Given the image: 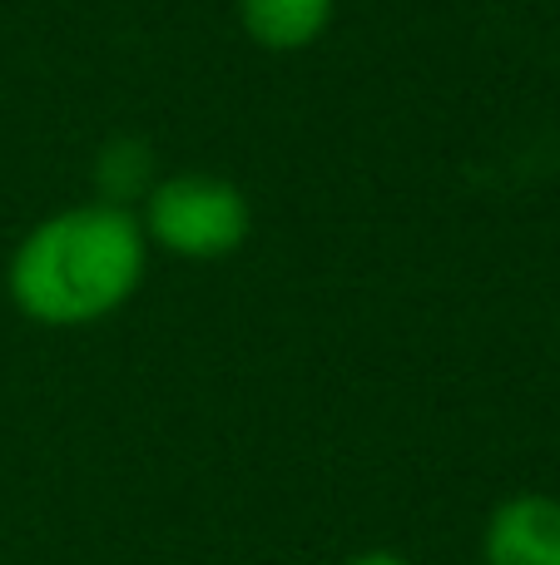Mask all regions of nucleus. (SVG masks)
<instances>
[{"label": "nucleus", "instance_id": "nucleus-1", "mask_svg": "<svg viewBox=\"0 0 560 565\" xmlns=\"http://www.w3.org/2000/svg\"><path fill=\"white\" fill-rule=\"evenodd\" d=\"M149 274L139 214L109 199H85L25 228L6 264V292L35 328H95L115 318Z\"/></svg>", "mask_w": 560, "mask_h": 565}, {"label": "nucleus", "instance_id": "nucleus-2", "mask_svg": "<svg viewBox=\"0 0 560 565\" xmlns=\"http://www.w3.org/2000/svg\"><path fill=\"white\" fill-rule=\"evenodd\" d=\"M139 228L159 254L184 258V264H218L248 244L254 204L234 179L184 169V174L154 179V189L139 199Z\"/></svg>", "mask_w": 560, "mask_h": 565}, {"label": "nucleus", "instance_id": "nucleus-3", "mask_svg": "<svg viewBox=\"0 0 560 565\" xmlns=\"http://www.w3.org/2000/svg\"><path fill=\"white\" fill-rule=\"evenodd\" d=\"M482 565H560V497H506L482 526Z\"/></svg>", "mask_w": 560, "mask_h": 565}, {"label": "nucleus", "instance_id": "nucleus-4", "mask_svg": "<svg viewBox=\"0 0 560 565\" xmlns=\"http://www.w3.org/2000/svg\"><path fill=\"white\" fill-rule=\"evenodd\" d=\"M238 25L268 55H298L317 45L333 25L337 0H234Z\"/></svg>", "mask_w": 560, "mask_h": 565}, {"label": "nucleus", "instance_id": "nucleus-5", "mask_svg": "<svg viewBox=\"0 0 560 565\" xmlns=\"http://www.w3.org/2000/svg\"><path fill=\"white\" fill-rule=\"evenodd\" d=\"M343 565H412V561H407L402 551H383V546H377V551H357V556H347Z\"/></svg>", "mask_w": 560, "mask_h": 565}]
</instances>
